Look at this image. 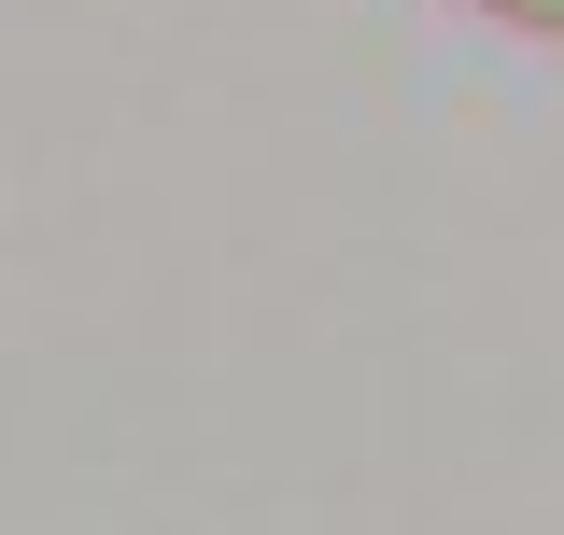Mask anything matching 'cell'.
Returning <instances> with one entry per match:
<instances>
[{
    "mask_svg": "<svg viewBox=\"0 0 564 535\" xmlns=\"http://www.w3.org/2000/svg\"><path fill=\"white\" fill-rule=\"evenodd\" d=\"M480 14H508V29H536V43H564V0H480Z\"/></svg>",
    "mask_w": 564,
    "mask_h": 535,
    "instance_id": "cell-1",
    "label": "cell"
}]
</instances>
